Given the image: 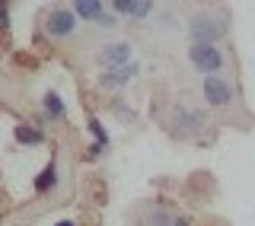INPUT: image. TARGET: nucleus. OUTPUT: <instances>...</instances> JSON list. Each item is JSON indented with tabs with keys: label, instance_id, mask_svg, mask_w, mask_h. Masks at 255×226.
I'll return each mask as SVG.
<instances>
[{
	"label": "nucleus",
	"instance_id": "1",
	"mask_svg": "<svg viewBox=\"0 0 255 226\" xmlns=\"http://www.w3.org/2000/svg\"><path fill=\"white\" fill-rule=\"evenodd\" d=\"M169 124H172V134L175 137H185V140H201L204 131L211 127V115L195 106V102H172L169 109Z\"/></svg>",
	"mask_w": 255,
	"mask_h": 226
},
{
	"label": "nucleus",
	"instance_id": "2",
	"mask_svg": "<svg viewBox=\"0 0 255 226\" xmlns=\"http://www.w3.org/2000/svg\"><path fill=\"white\" fill-rule=\"evenodd\" d=\"M227 32H230V19L223 13H211V10L191 13L185 22L188 45H217L227 38Z\"/></svg>",
	"mask_w": 255,
	"mask_h": 226
},
{
	"label": "nucleus",
	"instance_id": "3",
	"mask_svg": "<svg viewBox=\"0 0 255 226\" xmlns=\"http://www.w3.org/2000/svg\"><path fill=\"white\" fill-rule=\"evenodd\" d=\"M185 61L201 80L204 77H223V70H227V54L220 51V45H188Z\"/></svg>",
	"mask_w": 255,
	"mask_h": 226
},
{
	"label": "nucleus",
	"instance_id": "4",
	"mask_svg": "<svg viewBox=\"0 0 255 226\" xmlns=\"http://www.w3.org/2000/svg\"><path fill=\"white\" fill-rule=\"evenodd\" d=\"M198 93H201L204 106L211 109H230L236 102V86L227 77H204L198 83Z\"/></svg>",
	"mask_w": 255,
	"mask_h": 226
},
{
	"label": "nucleus",
	"instance_id": "5",
	"mask_svg": "<svg viewBox=\"0 0 255 226\" xmlns=\"http://www.w3.org/2000/svg\"><path fill=\"white\" fill-rule=\"evenodd\" d=\"M77 29H80V19L70 6H51L45 13V35L58 38V42H67V38L77 35Z\"/></svg>",
	"mask_w": 255,
	"mask_h": 226
},
{
	"label": "nucleus",
	"instance_id": "6",
	"mask_svg": "<svg viewBox=\"0 0 255 226\" xmlns=\"http://www.w3.org/2000/svg\"><path fill=\"white\" fill-rule=\"evenodd\" d=\"M96 64L102 70H115V67H125V64H134V42L131 38H115V42H106L99 45L96 51Z\"/></svg>",
	"mask_w": 255,
	"mask_h": 226
},
{
	"label": "nucleus",
	"instance_id": "7",
	"mask_svg": "<svg viewBox=\"0 0 255 226\" xmlns=\"http://www.w3.org/2000/svg\"><path fill=\"white\" fill-rule=\"evenodd\" d=\"M70 10L77 13L80 22H93V26H102V29H115L118 16H112V6L99 3V0H77Z\"/></svg>",
	"mask_w": 255,
	"mask_h": 226
},
{
	"label": "nucleus",
	"instance_id": "8",
	"mask_svg": "<svg viewBox=\"0 0 255 226\" xmlns=\"http://www.w3.org/2000/svg\"><path fill=\"white\" fill-rule=\"evenodd\" d=\"M140 61H134V64H125V67H115V70H102L99 74V86L102 90H128V86L134 83V80L140 77Z\"/></svg>",
	"mask_w": 255,
	"mask_h": 226
},
{
	"label": "nucleus",
	"instance_id": "9",
	"mask_svg": "<svg viewBox=\"0 0 255 226\" xmlns=\"http://www.w3.org/2000/svg\"><path fill=\"white\" fill-rule=\"evenodd\" d=\"M109 6L115 16H125L131 22H147L156 13V3H150V0H112Z\"/></svg>",
	"mask_w": 255,
	"mask_h": 226
},
{
	"label": "nucleus",
	"instance_id": "10",
	"mask_svg": "<svg viewBox=\"0 0 255 226\" xmlns=\"http://www.w3.org/2000/svg\"><path fill=\"white\" fill-rule=\"evenodd\" d=\"M42 115L48 121H54V124H61V121L67 118V102H64V96L58 90H45V96H42Z\"/></svg>",
	"mask_w": 255,
	"mask_h": 226
},
{
	"label": "nucleus",
	"instance_id": "11",
	"mask_svg": "<svg viewBox=\"0 0 255 226\" xmlns=\"http://www.w3.org/2000/svg\"><path fill=\"white\" fill-rule=\"evenodd\" d=\"M58 182H61V169L54 159H48V166L35 175V195H51L58 188Z\"/></svg>",
	"mask_w": 255,
	"mask_h": 226
},
{
	"label": "nucleus",
	"instance_id": "12",
	"mask_svg": "<svg viewBox=\"0 0 255 226\" xmlns=\"http://www.w3.org/2000/svg\"><path fill=\"white\" fill-rule=\"evenodd\" d=\"M16 143L19 147H42L45 143V131L38 124H16Z\"/></svg>",
	"mask_w": 255,
	"mask_h": 226
},
{
	"label": "nucleus",
	"instance_id": "13",
	"mask_svg": "<svg viewBox=\"0 0 255 226\" xmlns=\"http://www.w3.org/2000/svg\"><path fill=\"white\" fill-rule=\"evenodd\" d=\"M86 127H90V134H93V153H106L109 150V131L99 124V118H90Z\"/></svg>",
	"mask_w": 255,
	"mask_h": 226
},
{
	"label": "nucleus",
	"instance_id": "14",
	"mask_svg": "<svg viewBox=\"0 0 255 226\" xmlns=\"http://www.w3.org/2000/svg\"><path fill=\"white\" fill-rule=\"evenodd\" d=\"M172 220H175V214H169L163 204H153L147 211V226H172Z\"/></svg>",
	"mask_w": 255,
	"mask_h": 226
},
{
	"label": "nucleus",
	"instance_id": "15",
	"mask_svg": "<svg viewBox=\"0 0 255 226\" xmlns=\"http://www.w3.org/2000/svg\"><path fill=\"white\" fill-rule=\"evenodd\" d=\"M115 115H118V121L131 124V121H134V109H131V106H122V102H118V106H115Z\"/></svg>",
	"mask_w": 255,
	"mask_h": 226
},
{
	"label": "nucleus",
	"instance_id": "16",
	"mask_svg": "<svg viewBox=\"0 0 255 226\" xmlns=\"http://www.w3.org/2000/svg\"><path fill=\"white\" fill-rule=\"evenodd\" d=\"M172 226H195V220H191L188 214H175V220H172Z\"/></svg>",
	"mask_w": 255,
	"mask_h": 226
},
{
	"label": "nucleus",
	"instance_id": "17",
	"mask_svg": "<svg viewBox=\"0 0 255 226\" xmlns=\"http://www.w3.org/2000/svg\"><path fill=\"white\" fill-rule=\"evenodd\" d=\"M54 226H77V220H58Z\"/></svg>",
	"mask_w": 255,
	"mask_h": 226
}]
</instances>
